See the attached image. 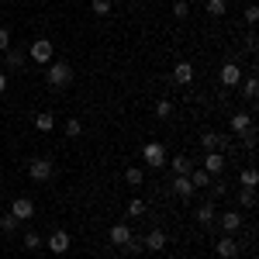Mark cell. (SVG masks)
Listing matches in <instances>:
<instances>
[{
  "label": "cell",
  "instance_id": "obj_1",
  "mask_svg": "<svg viewBox=\"0 0 259 259\" xmlns=\"http://www.w3.org/2000/svg\"><path fill=\"white\" fill-rule=\"evenodd\" d=\"M45 83H49L52 90L69 87V83H73V66H69L66 59H52V62H49V69H45Z\"/></svg>",
  "mask_w": 259,
  "mask_h": 259
},
{
  "label": "cell",
  "instance_id": "obj_2",
  "mask_svg": "<svg viewBox=\"0 0 259 259\" xmlns=\"http://www.w3.org/2000/svg\"><path fill=\"white\" fill-rule=\"evenodd\" d=\"M28 59H31V62H38V66L52 62V59H56V45H52L49 38H35L31 45H28Z\"/></svg>",
  "mask_w": 259,
  "mask_h": 259
},
{
  "label": "cell",
  "instance_id": "obj_3",
  "mask_svg": "<svg viewBox=\"0 0 259 259\" xmlns=\"http://www.w3.org/2000/svg\"><path fill=\"white\" fill-rule=\"evenodd\" d=\"M28 177L35 180V183H45V180H52V159H45V156H35V159H28Z\"/></svg>",
  "mask_w": 259,
  "mask_h": 259
},
{
  "label": "cell",
  "instance_id": "obj_4",
  "mask_svg": "<svg viewBox=\"0 0 259 259\" xmlns=\"http://www.w3.org/2000/svg\"><path fill=\"white\" fill-rule=\"evenodd\" d=\"M142 159H145V166H152V169H162L166 166V145L162 142H149L142 149Z\"/></svg>",
  "mask_w": 259,
  "mask_h": 259
},
{
  "label": "cell",
  "instance_id": "obj_5",
  "mask_svg": "<svg viewBox=\"0 0 259 259\" xmlns=\"http://www.w3.org/2000/svg\"><path fill=\"white\" fill-rule=\"evenodd\" d=\"M45 245H49V252H56V256H62V252H69V245H73V239H69V232L66 228H56L49 239H45Z\"/></svg>",
  "mask_w": 259,
  "mask_h": 259
},
{
  "label": "cell",
  "instance_id": "obj_6",
  "mask_svg": "<svg viewBox=\"0 0 259 259\" xmlns=\"http://www.w3.org/2000/svg\"><path fill=\"white\" fill-rule=\"evenodd\" d=\"M218 80H221V87H225V90L239 87V80H242V69H239V62H225V66H221V73H218Z\"/></svg>",
  "mask_w": 259,
  "mask_h": 259
},
{
  "label": "cell",
  "instance_id": "obj_7",
  "mask_svg": "<svg viewBox=\"0 0 259 259\" xmlns=\"http://www.w3.org/2000/svg\"><path fill=\"white\" fill-rule=\"evenodd\" d=\"M11 214H14L18 221L35 218V200H31V197H14V204H11Z\"/></svg>",
  "mask_w": 259,
  "mask_h": 259
},
{
  "label": "cell",
  "instance_id": "obj_8",
  "mask_svg": "<svg viewBox=\"0 0 259 259\" xmlns=\"http://www.w3.org/2000/svg\"><path fill=\"white\" fill-rule=\"evenodd\" d=\"M142 249H149V252H162V249H166V232H162V228H152V232L142 239Z\"/></svg>",
  "mask_w": 259,
  "mask_h": 259
},
{
  "label": "cell",
  "instance_id": "obj_9",
  "mask_svg": "<svg viewBox=\"0 0 259 259\" xmlns=\"http://www.w3.org/2000/svg\"><path fill=\"white\" fill-rule=\"evenodd\" d=\"M214 252H218L221 259H235V256H239V242H235V235L218 239V242H214Z\"/></svg>",
  "mask_w": 259,
  "mask_h": 259
},
{
  "label": "cell",
  "instance_id": "obj_10",
  "mask_svg": "<svg viewBox=\"0 0 259 259\" xmlns=\"http://www.w3.org/2000/svg\"><path fill=\"white\" fill-rule=\"evenodd\" d=\"M200 169H204L207 177H221V169H225V156H221V152H207Z\"/></svg>",
  "mask_w": 259,
  "mask_h": 259
},
{
  "label": "cell",
  "instance_id": "obj_11",
  "mask_svg": "<svg viewBox=\"0 0 259 259\" xmlns=\"http://www.w3.org/2000/svg\"><path fill=\"white\" fill-rule=\"evenodd\" d=\"M218 221H221V228H225V235H235V232L242 228V214L239 211H225Z\"/></svg>",
  "mask_w": 259,
  "mask_h": 259
},
{
  "label": "cell",
  "instance_id": "obj_12",
  "mask_svg": "<svg viewBox=\"0 0 259 259\" xmlns=\"http://www.w3.org/2000/svg\"><path fill=\"white\" fill-rule=\"evenodd\" d=\"M173 194L183 200H190L197 190H194V183H190V177H173Z\"/></svg>",
  "mask_w": 259,
  "mask_h": 259
},
{
  "label": "cell",
  "instance_id": "obj_13",
  "mask_svg": "<svg viewBox=\"0 0 259 259\" xmlns=\"http://www.w3.org/2000/svg\"><path fill=\"white\" fill-rule=\"evenodd\" d=\"M166 166L173 169V177H190V169H194V159H187V156H177V159H166Z\"/></svg>",
  "mask_w": 259,
  "mask_h": 259
},
{
  "label": "cell",
  "instance_id": "obj_14",
  "mask_svg": "<svg viewBox=\"0 0 259 259\" xmlns=\"http://www.w3.org/2000/svg\"><path fill=\"white\" fill-rule=\"evenodd\" d=\"M173 80H177L180 87L194 83V66H190V62H177V66H173Z\"/></svg>",
  "mask_w": 259,
  "mask_h": 259
},
{
  "label": "cell",
  "instance_id": "obj_15",
  "mask_svg": "<svg viewBox=\"0 0 259 259\" xmlns=\"http://www.w3.org/2000/svg\"><path fill=\"white\" fill-rule=\"evenodd\" d=\"M200 145H204V152H221L225 149V139H221L218 132H204L200 135Z\"/></svg>",
  "mask_w": 259,
  "mask_h": 259
},
{
  "label": "cell",
  "instance_id": "obj_16",
  "mask_svg": "<svg viewBox=\"0 0 259 259\" xmlns=\"http://www.w3.org/2000/svg\"><path fill=\"white\" fill-rule=\"evenodd\" d=\"M214 214H218V211H214V204H211V200H207V204H200L197 211H194V218H197V225H204V228H207V225L214 221Z\"/></svg>",
  "mask_w": 259,
  "mask_h": 259
},
{
  "label": "cell",
  "instance_id": "obj_17",
  "mask_svg": "<svg viewBox=\"0 0 259 259\" xmlns=\"http://www.w3.org/2000/svg\"><path fill=\"white\" fill-rule=\"evenodd\" d=\"M128 239H132V228H128L124 221L111 228V245H121V249H124V242H128Z\"/></svg>",
  "mask_w": 259,
  "mask_h": 259
},
{
  "label": "cell",
  "instance_id": "obj_18",
  "mask_svg": "<svg viewBox=\"0 0 259 259\" xmlns=\"http://www.w3.org/2000/svg\"><path fill=\"white\" fill-rule=\"evenodd\" d=\"M232 132H239V135H245V132H252V118H249L245 111H239V114H232Z\"/></svg>",
  "mask_w": 259,
  "mask_h": 259
},
{
  "label": "cell",
  "instance_id": "obj_19",
  "mask_svg": "<svg viewBox=\"0 0 259 259\" xmlns=\"http://www.w3.org/2000/svg\"><path fill=\"white\" fill-rule=\"evenodd\" d=\"M204 11H207L211 18H225V11H228V4H225V0H204Z\"/></svg>",
  "mask_w": 259,
  "mask_h": 259
},
{
  "label": "cell",
  "instance_id": "obj_20",
  "mask_svg": "<svg viewBox=\"0 0 259 259\" xmlns=\"http://www.w3.org/2000/svg\"><path fill=\"white\" fill-rule=\"evenodd\" d=\"M21 245H24L28 252H35V249H41V235L38 232H24V235H21Z\"/></svg>",
  "mask_w": 259,
  "mask_h": 259
},
{
  "label": "cell",
  "instance_id": "obj_21",
  "mask_svg": "<svg viewBox=\"0 0 259 259\" xmlns=\"http://www.w3.org/2000/svg\"><path fill=\"white\" fill-rule=\"evenodd\" d=\"M35 128H38V132H52V128H56V118H52L49 111H41V114H35Z\"/></svg>",
  "mask_w": 259,
  "mask_h": 259
},
{
  "label": "cell",
  "instance_id": "obj_22",
  "mask_svg": "<svg viewBox=\"0 0 259 259\" xmlns=\"http://www.w3.org/2000/svg\"><path fill=\"white\" fill-rule=\"evenodd\" d=\"M239 183H242V187H256V183H259V173H256V166H245V169L239 173Z\"/></svg>",
  "mask_w": 259,
  "mask_h": 259
},
{
  "label": "cell",
  "instance_id": "obj_23",
  "mask_svg": "<svg viewBox=\"0 0 259 259\" xmlns=\"http://www.w3.org/2000/svg\"><path fill=\"white\" fill-rule=\"evenodd\" d=\"M156 118L159 121H166V118H173V100H156Z\"/></svg>",
  "mask_w": 259,
  "mask_h": 259
},
{
  "label": "cell",
  "instance_id": "obj_24",
  "mask_svg": "<svg viewBox=\"0 0 259 259\" xmlns=\"http://www.w3.org/2000/svg\"><path fill=\"white\" fill-rule=\"evenodd\" d=\"M4 62H7V69H21V66H24V56L14 52V49H7V52H4Z\"/></svg>",
  "mask_w": 259,
  "mask_h": 259
},
{
  "label": "cell",
  "instance_id": "obj_25",
  "mask_svg": "<svg viewBox=\"0 0 259 259\" xmlns=\"http://www.w3.org/2000/svg\"><path fill=\"white\" fill-rule=\"evenodd\" d=\"M190 183H194V190H200V187H207V183H211V177H207L204 169L194 166V169H190Z\"/></svg>",
  "mask_w": 259,
  "mask_h": 259
},
{
  "label": "cell",
  "instance_id": "obj_26",
  "mask_svg": "<svg viewBox=\"0 0 259 259\" xmlns=\"http://www.w3.org/2000/svg\"><path fill=\"white\" fill-rule=\"evenodd\" d=\"M90 7H94V14H97V18H107V14L114 11V4H111V0H90Z\"/></svg>",
  "mask_w": 259,
  "mask_h": 259
},
{
  "label": "cell",
  "instance_id": "obj_27",
  "mask_svg": "<svg viewBox=\"0 0 259 259\" xmlns=\"http://www.w3.org/2000/svg\"><path fill=\"white\" fill-rule=\"evenodd\" d=\"M124 180H128L132 187H142V180H145V173H142L139 166H128V169H124Z\"/></svg>",
  "mask_w": 259,
  "mask_h": 259
},
{
  "label": "cell",
  "instance_id": "obj_28",
  "mask_svg": "<svg viewBox=\"0 0 259 259\" xmlns=\"http://www.w3.org/2000/svg\"><path fill=\"white\" fill-rule=\"evenodd\" d=\"M66 135H69V139H80V135H83L80 118H69V121H66Z\"/></svg>",
  "mask_w": 259,
  "mask_h": 259
},
{
  "label": "cell",
  "instance_id": "obj_29",
  "mask_svg": "<svg viewBox=\"0 0 259 259\" xmlns=\"http://www.w3.org/2000/svg\"><path fill=\"white\" fill-rule=\"evenodd\" d=\"M242 207H256V187H242Z\"/></svg>",
  "mask_w": 259,
  "mask_h": 259
},
{
  "label": "cell",
  "instance_id": "obj_30",
  "mask_svg": "<svg viewBox=\"0 0 259 259\" xmlns=\"http://www.w3.org/2000/svg\"><path fill=\"white\" fill-rule=\"evenodd\" d=\"M242 94H245V100H256L259 83H256V80H245V83H242Z\"/></svg>",
  "mask_w": 259,
  "mask_h": 259
},
{
  "label": "cell",
  "instance_id": "obj_31",
  "mask_svg": "<svg viewBox=\"0 0 259 259\" xmlns=\"http://www.w3.org/2000/svg\"><path fill=\"white\" fill-rule=\"evenodd\" d=\"M128 214H132V218H139V214H145V200H128Z\"/></svg>",
  "mask_w": 259,
  "mask_h": 259
},
{
  "label": "cell",
  "instance_id": "obj_32",
  "mask_svg": "<svg viewBox=\"0 0 259 259\" xmlns=\"http://www.w3.org/2000/svg\"><path fill=\"white\" fill-rule=\"evenodd\" d=\"M14 228H18V218H14V214H4V218H0V232H7V235H11Z\"/></svg>",
  "mask_w": 259,
  "mask_h": 259
},
{
  "label": "cell",
  "instance_id": "obj_33",
  "mask_svg": "<svg viewBox=\"0 0 259 259\" xmlns=\"http://www.w3.org/2000/svg\"><path fill=\"white\" fill-rule=\"evenodd\" d=\"M173 14H177V18H187V14H190V4H187V0H177V4H173Z\"/></svg>",
  "mask_w": 259,
  "mask_h": 259
},
{
  "label": "cell",
  "instance_id": "obj_34",
  "mask_svg": "<svg viewBox=\"0 0 259 259\" xmlns=\"http://www.w3.org/2000/svg\"><path fill=\"white\" fill-rule=\"evenodd\" d=\"M207 187H211V194H214V197H225V190H228V183H225V180H214V183H207Z\"/></svg>",
  "mask_w": 259,
  "mask_h": 259
},
{
  "label": "cell",
  "instance_id": "obj_35",
  "mask_svg": "<svg viewBox=\"0 0 259 259\" xmlns=\"http://www.w3.org/2000/svg\"><path fill=\"white\" fill-rule=\"evenodd\" d=\"M245 21H249V24H256V21H259V7H256V4L245 7Z\"/></svg>",
  "mask_w": 259,
  "mask_h": 259
},
{
  "label": "cell",
  "instance_id": "obj_36",
  "mask_svg": "<svg viewBox=\"0 0 259 259\" xmlns=\"http://www.w3.org/2000/svg\"><path fill=\"white\" fill-rule=\"evenodd\" d=\"M124 249H128V252H142V239H135V235H132V239L124 242Z\"/></svg>",
  "mask_w": 259,
  "mask_h": 259
},
{
  "label": "cell",
  "instance_id": "obj_37",
  "mask_svg": "<svg viewBox=\"0 0 259 259\" xmlns=\"http://www.w3.org/2000/svg\"><path fill=\"white\" fill-rule=\"evenodd\" d=\"M7 45H11V31H7V28H0V49H7Z\"/></svg>",
  "mask_w": 259,
  "mask_h": 259
},
{
  "label": "cell",
  "instance_id": "obj_38",
  "mask_svg": "<svg viewBox=\"0 0 259 259\" xmlns=\"http://www.w3.org/2000/svg\"><path fill=\"white\" fill-rule=\"evenodd\" d=\"M245 149H256V132H245Z\"/></svg>",
  "mask_w": 259,
  "mask_h": 259
},
{
  "label": "cell",
  "instance_id": "obj_39",
  "mask_svg": "<svg viewBox=\"0 0 259 259\" xmlns=\"http://www.w3.org/2000/svg\"><path fill=\"white\" fill-rule=\"evenodd\" d=\"M7 90V73H0V94Z\"/></svg>",
  "mask_w": 259,
  "mask_h": 259
},
{
  "label": "cell",
  "instance_id": "obj_40",
  "mask_svg": "<svg viewBox=\"0 0 259 259\" xmlns=\"http://www.w3.org/2000/svg\"><path fill=\"white\" fill-rule=\"evenodd\" d=\"M235 259H249V256H235Z\"/></svg>",
  "mask_w": 259,
  "mask_h": 259
},
{
  "label": "cell",
  "instance_id": "obj_41",
  "mask_svg": "<svg viewBox=\"0 0 259 259\" xmlns=\"http://www.w3.org/2000/svg\"><path fill=\"white\" fill-rule=\"evenodd\" d=\"M7 4H14V0H7Z\"/></svg>",
  "mask_w": 259,
  "mask_h": 259
}]
</instances>
